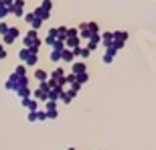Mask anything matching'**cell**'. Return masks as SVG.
<instances>
[{"instance_id":"6da1fadb","label":"cell","mask_w":156,"mask_h":150,"mask_svg":"<svg viewBox=\"0 0 156 150\" xmlns=\"http://www.w3.org/2000/svg\"><path fill=\"white\" fill-rule=\"evenodd\" d=\"M18 59H20V63H24L27 67H37V63H39V51L23 47V49L18 51Z\"/></svg>"},{"instance_id":"7a4b0ae2","label":"cell","mask_w":156,"mask_h":150,"mask_svg":"<svg viewBox=\"0 0 156 150\" xmlns=\"http://www.w3.org/2000/svg\"><path fill=\"white\" fill-rule=\"evenodd\" d=\"M41 45H43V39L39 37V30H27V35L23 37V47H27V49H35V51H39Z\"/></svg>"},{"instance_id":"3957f363","label":"cell","mask_w":156,"mask_h":150,"mask_svg":"<svg viewBox=\"0 0 156 150\" xmlns=\"http://www.w3.org/2000/svg\"><path fill=\"white\" fill-rule=\"evenodd\" d=\"M51 10H53V0H43V2H41L33 12L37 14V18H41V20L45 23V20L51 18Z\"/></svg>"},{"instance_id":"277c9868","label":"cell","mask_w":156,"mask_h":150,"mask_svg":"<svg viewBox=\"0 0 156 150\" xmlns=\"http://www.w3.org/2000/svg\"><path fill=\"white\" fill-rule=\"evenodd\" d=\"M51 87H55L51 83V81H45V83H39V87H37L35 91H33V95H30V98H35L37 102H43V104H45L47 99H49V89H51Z\"/></svg>"},{"instance_id":"5b68a950","label":"cell","mask_w":156,"mask_h":150,"mask_svg":"<svg viewBox=\"0 0 156 150\" xmlns=\"http://www.w3.org/2000/svg\"><path fill=\"white\" fill-rule=\"evenodd\" d=\"M18 95L20 99H24V98H30L33 95V89H30V77H23L20 79V83H18V87H16V91H14Z\"/></svg>"},{"instance_id":"8992f818","label":"cell","mask_w":156,"mask_h":150,"mask_svg":"<svg viewBox=\"0 0 156 150\" xmlns=\"http://www.w3.org/2000/svg\"><path fill=\"white\" fill-rule=\"evenodd\" d=\"M65 47H67V49H75V47H81V39H79V30H77V29H69V30H67Z\"/></svg>"},{"instance_id":"52a82bcc","label":"cell","mask_w":156,"mask_h":150,"mask_svg":"<svg viewBox=\"0 0 156 150\" xmlns=\"http://www.w3.org/2000/svg\"><path fill=\"white\" fill-rule=\"evenodd\" d=\"M18 37H20V29H18V27H10V29H8V33L2 37V45H4V47L14 45V43L18 41Z\"/></svg>"},{"instance_id":"ba28073f","label":"cell","mask_w":156,"mask_h":150,"mask_svg":"<svg viewBox=\"0 0 156 150\" xmlns=\"http://www.w3.org/2000/svg\"><path fill=\"white\" fill-rule=\"evenodd\" d=\"M128 30H114V49L116 51H120V49H124V45L128 43Z\"/></svg>"},{"instance_id":"9c48e42d","label":"cell","mask_w":156,"mask_h":150,"mask_svg":"<svg viewBox=\"0 0 156 150\" xmlns=\"http://www.w3.org/2000/svg\"><path fill=\"white\" fill-rule=\"evenodd\" d=\"M20 79H23V77H18V75L12 71V73L8 75V79L4 81V87L8 89V91H16V87H18V83H20Z\"/></svg>"},{"instance_id":"30bf717a","label":"cell","mask_w":156,"mask_h":150,"mask_svg":"<svg viewBox=\"0 0 156 150\" xmlns=\"http://www.w3.org/2000/svg\"><path fill=\"white\" fill-rule=\"evenodd\" d=\"M24 0H16L14 4H12V8H10V14L12 16H16V18H23L24 16Z\"/></svg>"},{"instance_id":"8fae6325","label":"cell","mask_w":156,"mask_h":150,"mask_svg":"<svg viewBox=\"0 0 156 150\" xmlns=\"http://www.w3.org/2000/svg\"><path fill=\"white\" fill-rule=\"evenodd\" d=\"M20 104H23V108L27 112H37L41 108L39 105V102H37L35 98H24V99H20Z\"/></svg>"},{"instance_id":"7c38bea8","label":"cell","mask_w":156,"mask_h":150,"mask_svg":"<svg viewBox=\"0 0 156 150\" xmlns=\"http://www.w3.org/2000/svg\"><path fill=\"white\" fill-rule=\"evenodd\" d=\"M99 45H101V37H99V35H91L89 39L85 41V47H87V49H89L91 53L95 51V49H98Z\"/></svg>"},{"instance_id":"4fadbf2b","label":"cell","mask_w":156,"mask_h":150,"mask_svg":"<svg viewBox=\"0 0 156 150\" xmlns=\"http://www.w3.org/2000/svg\"><path fill=\"white\" fill-rule=\"evenodd\" d=\"M71 73H73V75L87 73V65H85V61H73V63H71Z\"/></svg>"},{"instance_id":"5bb4252c","label":"cell","mask_w":156,"mask_h":150,"mask_svg":"<svg viewBox=\"0 0 156 150\" xmlns=\"http://www.w3.org/2000/svg\"><path fill=\"white\" fill-rule=\"evenodd\" d=\"M116 55H118L116 49H114V47H108L105 53H104V57H101V61H104L105 65H112V63H114V59H116Z\"/></svg>"},{"instance_id":"9a60e30c","label":"cell","mask_w":156,"mask_h":150,"mask_svg":"<svg viewBox=\"0 0 156 150\" xmlns=\"http://www.w3.org/2000/svg\"><path fill=\"white\" fill-rule=\"evenodd\" d=\"M101 37V45L108 49V47H114V33L112 30H104V33H99Z\"/></svg>"},{"instance_id":"2e32d148","label":"cell","mask_w":156,"mask_h":150,"mask_svg":"<svg viewBox=\"0 0 156 150\" xmlns=\"http://www.w3.org/2000/svg\"><path fill=\"white\" fill-rule=\"evenodd\" d=\"M55 41H57V27L49 29V33H47V37L43 39V43H45L47 47H53V45H55Z\"/></svg>"},{"instance_id":"e0dca14e","label":"cell","mask_w":156,"mask_h":150,"mask_svg":"<svg viewBox=\"0 0 156 150\" xmlns=\"http://www.w3.org/2000/svg\"><path fill=\"white\" fill-rule=\"evenodd\" d=\"M61 61H63V63H73V61H75V53H73V49H67V47H65L63 49V53H61Z\"/></svg>"},{"instance_id":"ac0fdd59","label":"cell","mask_w":156,"mask_h":150,"mask_svg":"<svg viewBox=\"0 0 156 150\" xmlns=\"http://www.w3.org/2000/svg\"><path fill=\"white\" fill-rule=\"evenodd\" d=\"M73 53H75V57H81L83 61L91 57V51H89L87 47H75V49H73Z\"/></svg>"},{"instance_id":"d6986e66","label":"cell","mask_w":156,"mask_h":150,"mask_svg":"<svg viewBox=\"0 0 156 150\" xmlns=\"http://www.w3.org/2000/svg\"><path fill=\"white\" fill-rule=\"evenodd\" d=\"M61 93H63V87H51L49 89V102H59Z\"/></svg>"},{"instance_id":"ffe728a7","label":"cell","mask_w":156,"mask_h":150,"mask_svg":"<svg viewBox=\"0 0 156 150\" xmlns=\"http://www.w3.org/2000/svg\"><path fill=\"white\" fill-rule=\"evenodd\" d=\"M77 30H79V39L81 41H87L89 37H91V33H89V29H87V23H81L79 27H77Z\"/></svg>"},{"instance_id":"44dd1931","label":"cell","mask_w":156,"mask_h":150,"mask_svg":"<svg viewBox=\"0 0 156 150\" xmlns=\"http://www.w3.org/2000/svg\"><path fill=\"white\" fill-rule=\"evenodd\" d=\"M35 79L39 81V83L49 81V71H47V69H35Z\"/></svg>"},{"instance_id":"7402d4cb","label":"cell","mask_w":156,"mask_h":150,"mask_svg":"<svg viewBox=\"0 0 156 150\" xmlns=\"http://www.w3.org/2000/svg\"><path fill=\"white\" fill-rule=\"evenodd\" d=\"M14 73H16L18 77H29V73H27V65L24 63L16 65V67H14Z\"/></svg>"},{"instance_id":"603a6c76","label":"cell","mask_w":156,"mask_h":150,"mask_svg":"<svg viewBox=\"0 0 156 150\" xmlns=\"http://www.w3.org/2000/svg\"><path fill=\"white\" fill-rule=\"evenodd\" d=\"M67 30H69V27H57V39L65 43V39H67Z\"/></svg>"},{"instance_id":"cb8c5ba5","label":"cell","mask_w":156,"mask_h":150,"mask_svg":"<svg viewBox=\"0 0 156 150\" xmlns=\"http://www.w3.org/2000/svg\"><path fill=\"white\" fill-rule=\"evenodd\" d=\"M61 53H63V51L51 49V55H49V59H51V63H59V61H61Z\"/></svg>"},{"instance_id":"d4e9b609","label":"cell","mask_w":156,"mask_h":150,"mask_svg":"<svg viewBox=\"0 0 156 150\" xmlns=\"http://www.w3.org/2000/svg\"><path fill=\"white\" fill-rule=\"evenodd\" d=\"M87 29H89V33H91V35H99V33H101V30H99V24L93 23V20H89V23H87Z\"/></svg>"},{"instance_id":"484cf974","label":"cell","mask_w":156,"mask_h":150,"mask_svg":"<svg viewBox=\"0 0 156 150\" xmlns=\"http://www.w3.org/2000/svg\"><path fill=\"white\" fill-rule=\"evenodd\" d=\"M43 110H45V112H49V110H59V102H49V99H47L45 104H43Z\"/></svg>"},{"instance_id":"4316f807","label":"cell","mask_w":156,"mask_h":150,"mask_svg":"<svg viewBox=\"0 0 156 150\" xmlns=\"http://www.w3.org/2000/svg\"><path fill=\"white\" fill-rule=\"evenodd\" d=\"M8 14H10V10H8V6H6L4 2L0 0V20H4V18L8 16Z\"/></svg>"},{"instance_id":"83f0119b","label":"cell","mask_w":156,"mask_h":150,"mask_svg":"<svg viewBox=\"0 0 156 150\" xmlns=\"http://www.w3.org/2000/svg\"><path fill=\"white\" fill-rule=\"evenodd\" d=\"M75 79L79 85H85L87 81H89V73H81V75H75Z\"/></svg>"},{"instance_id":"f1b7e54d","label":"cell","mask_w":156,"mask_h":150,"mask_svg":"<svg viewBox=\"0 0 156 150\" xmlns=\"http://www.w3.org/2000/svg\"><path fill=\"white\" fill-rule=\"evenodd\" d=\"M8 29H10V24L6 23V20H0V37H4L8 33Z\"/></svg>"},{"instance_id":"f546056e","label":"cell","mask_w":156,"mask_h":150,"mask_svg":"<svg viewBox=\"0 0 156 150\" xmlns=\"http://www.w3.org/2000/svg\"><path fill=\"white\" fill-rule=\"evenodd\" d=\"M35 18H37V14H35V12H24L23 20H24V23H27V24H30V23H33V20H35Z\"/></svg>"},{"instance_id":"4dcf8cb0","label":"cell","mask_w":156,"mask_h":150,"mask_svg":"<svg viewBox=\"0 0 156 150\" xmlns=\"http://www.w3.org/2000/svg\"><path fill=\"white\" fill-rule=\"evenodd\" d=\"M29 27H30L33 30H39L41 27H43V20H41V18H35V20H33V23H30Z\"/></svg>"},{"instance_id":"1f68e13d","label":"cell","mask_w":156,"mask_h":150,"mask_svg":"<svg viewBox=\"0 0 156 150\" xmlns=\"http://www.w3.org/2000/svg\"><path fill=\"white\" fill-rule=\"evenodd\" d=\"M59 118V110H49L47 112V120H57Z\"/></svg>"},{"instance_id":"d6a6232c","label":"cell","mask_w":156,"mask_h":150,"mask_svg":"<svg viewBox=\"0 0 156 150\" xmlns=\"http://www.w3.org/2000/svg\"><path fill=\"white\" fill-rule=\"evenodd\" d=\"M37 120H39V122H45L47 120V112L39 108V110H37Z\"/></svg>"},{"instance_id":"836d02e7","label":"cell","mask_w":156,"mask_h":150,"mask_svg":"<svg viewBox=\"0 0 156 150\" xmlns=\"http://www.w3.org/2000/svg\"><path fill=\"white\" fill-rule=\"evenodd\" d=\"M27 122H30V124L33 122H39L37 120V112H27Z\"/></svg>"},{"instance_id":"e575fe53","label":"cell","mask_w":156,"mask_h":150,"mask_svg":"<svg viewBox=\"0 0 156 150\" xmlns=\"http://www.w3.org/2000/svg\"><path fill=\"white\" fill-rule=\"evenodd\" d=\"M6 55H8V53H6V47H4V45H0V61H4Z\"/></svg>"},{"instance_id":"d590c367","label":"cell","mask_w":156,"mask_h":150,"mask_svg":"<svg viewBox=\"0 0 156 150\" xmlns=\"http://www.w3.org/2000/svg\"><path fill=\"white\" fill-rule=\"evenodd\" d=\"M2 2H4V4L8 6V10H10V8H12V4H14V2H16V0H2Z\"/></svg>"},{"instance_id":"8d00e7d4","label":"cell","mask_w":156,"mask_h":150,"mask_svg":"<svg viewBox=\"0 0 156 150\" xmlns=\"http://www.w3.org/2000/svg\"><path fill=\"white\" fill-rule=\"evenodd\" d=\"M67 150H75V148H67Z\"/></svg>"}]
</instances>
